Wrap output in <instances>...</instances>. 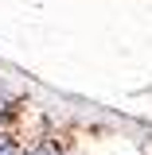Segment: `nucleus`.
I'll return each mask as SVG.
<instances>
[{
  "mask_svg": "<svg viewBox=\"0 0 152 155\" xmlns=\"http://www.w3.org/2000/svg\"><path fill=\"white\" fill-rule=\"evenodd\" d=\"M0 155H19V147L12 143V136H4V132H0Z\"/></svg>",
  "mask_w": 152,
  "mask_h": 155,
  "instance_id": "1",
  "label": "nucleus"
},
{
  "mask_svg": "<svg viewBox=\"0 0 152 155\" xmlns=\"http://www.w3.org/2000/svg\"><path fill=\"white\" fill-rule=\"evenodd\" d=\"M8 116H12V97L0 89V120H8Z\"/></svg>",
  "mask_w": 152,
  "mask_h": 155,
  "instance_id": "2",
  "label": "nucleus"
},
{
  "mask_svg": "<svg viewBox=\"0 0 152 155\" xmlns=\"http://www.w3.org/2000/svg\"><path fill=\"white\" fill-rule=\"evenodd\" d=\"M27 155H62V151H58L55 143H39L35 151H27Z\"/></svg>",
  "mask_w": 152,
  "mask_h": 155,
  "instance_id": "3",
  "label": "nucleus"
}]
</instances>
